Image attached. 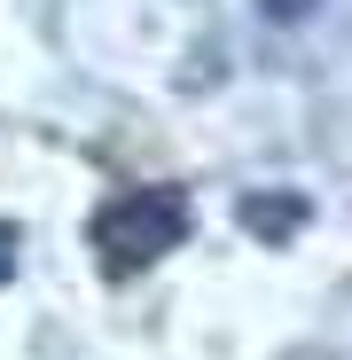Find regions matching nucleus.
<instances>
[{
  "label": "nucleus",
  "instance_id": "nucleus-4",
  "mask_svg": "<svg viewBox=\"0 0 352 360\" xmlns=\"http://www.w3.org/2000/svg\"><path fill=\"white\" fill-rule=\"evenodd\" d=\"M16 274V227H0V282Z\"/></svg>",
  "mask_w": 352,
  "mask_h": 360
},
{
  "label": "nucleus",
  "instance_id": "nucleus-2",
  "mask_svg": "<svg viewBox=\"0 0 352 360\" xmlns=\"http://www.w3.org/2000/svg\"><path fill=\"white\" fill-rule=\"evenodd\" d=\"M289 219H298V204H274V212L266 204H243V227H259V235H282Z\"/></svg>",
  "mask_w": 352,
  "mask_h": 360
},
{
  "label": "nucleus",
  "instance_id": "nucleus-1",
  "mask_svg": "<svg viewBox=\"0 0 352 360\" xmlns=\"http://www.w3.org/2000/svg\"><path fill=\"white\" fill-rule=\"evenodd\" d=\"M181 235H188V196L181 188H126L94 212V259H102V274L126 282V274L157 266L164 251H181Z\"/></svg>",
  "mask_w": 352,
  "mask_h": 360
},
{
  "label": "nucleus",
  "instance_id": "nucleus-3",
  "mask_svg": "<svg viewBox=\"0 0 352 360\" xmlns=\"http://www.w3.org/2000/svg\"><path fill=\"white\" fill-rule=\"evenodd\" d=\"M259 8H266L274 24H298V16H313V0H259Z\"/></svg>",
  "mask_w": 352,
  "mask_h": 360
}]
</instances>
